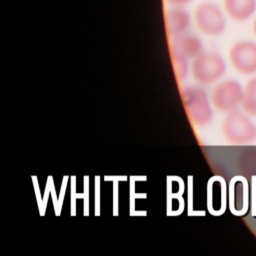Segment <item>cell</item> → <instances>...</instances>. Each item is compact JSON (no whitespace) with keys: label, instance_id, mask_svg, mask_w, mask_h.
Wrapping results in <instances>:
<instances>
[{"label":"cell","instance_id":"8fae6325","mask_svg":"<svg viewBox=\"0 0 256 256\" xmlns=\"http://www.w3.org/2000/svg\"><path fill=\"white\" fill-rule=\"evenodd\" d=\"M170 53H171L172 66H173V70L175 72V76L181 80V79L185 78L188 73L189 59H187L183 55H181L177 52H174V51H170Z\"/></svg>","mask_w":256,"mask_h":256},{"label":"cell","instance_id":"4fadbf2b","mask_svg":"<svg viewBox=\"0 0 256 256\" xmlns=\"http://www.w3.org/2000/svg\"><path fill=\"white\" fill-rule=\"evenodd\" d=\"M253 32H254V34L256 35V19H255V21H254V23H253Z\"/></svg>","mask_w":256,"mask_h":256},{"label":"cell","instance_id":"30bf717a","mask_svg":"<svg viewBox=\"0 0 256 256\" xmlns=\"http://www.w3.org/2000/svg\"><path fill=\"white\" fill-rule=\"evenodd\" d=\"M241 107L247 115L256 116V77L250 79L243 90Z\"/></svg>","mask_w":256,"mask_h":256},{"label":"cell","instance_id":"5b68a950","mask_svg":"<svg viewBox=\"0 0 256 256\" xmlns=\"http://www.w3.org/2000/svg\"><path fill=\"white\" fill-rule=\"evenodd\" d=\"M244 88L239 82L227 79L219 82L212 90L211 101L214 107L225 113L237 110L241 106Z\"/></svg>","mask_w":256,"mask_h":256},{"label":"cell","instance_id":"277c9868","mask_svg":"<svg viewBox=\"0 0 256 256\" xmlns=\"http://www.w3.org/2000/svg\"><path fill=\"white\" fill-rule=\"evenodd\" d=\"M193 19L197 28L208 36H218L226 27V19L222 10L210 1L201 2L195 7Z\"/></svg>","mask_w":256,"mask_h":256},{"label":"cell","instance_id":"52a82bcc","mask_svg":"<svg viewBox=\"0 0 256 256\" xmlns=\"http://www.w3.org/2000/svg\"><path fill=\"white\" fill-rule=\"evenodd\" d=\"M165 29L168 36L174 38L189 28L191 15L183 6H172L165 12Z\"/></svg>","mask_w":256,"mask_h":256},{"label":"cell","instance_id":"8992f818","mask_svg":"<svg viewBox=\"0 0 256 256\" xmlns=\"http://www.w3.org/2000/svg\"><path fill=\"white\" fill-rule=\"evenodd\" d=\"M229 60L232 67L240 74L256 73V43L242 40L234 43L229 50Z\"/></svg>","mask_w":256,"mask_h":256},{"label":"cell","instance_id":"7a4b0ae2","mask_svg":"<svg viewBox=\"0 0 256 256\" xmlns=\"http://www.w3.org/2000/svg\"><path fill=\"white\" fill-rule=\"evenodd\" d=\"M182 101L192 123L198 126L208 124L213 118V110L206 91L198 86H189L182 91Z\"/></svg>","mask_w":256,"mask_h":256},{"label":"cell","instance_id":"9c48e42d","mask_svg":"<svg viewBox=\"0 0 256 256\" xmlns=\"http://www.w3.org/2000/svg\"><path fill=\"white\" fill-rule=\"evenodd\" d=\"M227 15L235 21L249 19L256 10V0H224Z\"/></svg>","mask_w":256,"mask_h":256},{"label":"cell","instance_id":"ba28073f","mask_svg":"<svg viewBox=\"0 0 256 256\" xmlns=\"http://www.w3.org/2000/svg\"><path fill=\"white\" fill-rule=\"evenodd\" d=\"M170 51L177 52L187 59H194L203 51V43L201 39L189 33H183L172 38L170 43Z\"/></svg>","mask_w":256,"mask_h":256},{"label":"cell","instance_id":"7c38bea8","mask_svg":"<svg viewBox=\"0 0 256 256\" xmlns=\"http://www.w3.org/2000/svg\"><path fill=\"white\" fill-rule=\"evenodd\" d=\"M171 6H184L192 0H166Z\"/></svg>","mask_w":256,"mask_h":256},{"label":"cell","instance_id":"6da1fadb","mask_svg":"<svg viewBox=\"0 0 256 256\" xmlns=\"http://www.w3.org/2000/svg\"><path fill=\"white\" fill-rule=\"evenodd\" d=\"M221 130L225 140L233 145L250 144L256 140V125L246 113L237 110L227 113Z\"/></svg>","mask_w":256,"mask_h":256},{"label":"cell","instance_id":"3957f363","mask_svg":"<svg viewBox=\"0 0 256 256\" xmlns=\"http://www.w3.org/2000/svg\"><path fill=\"white\" fill-rule=\"evenodd\" d=\"M226 71V63L216 52L202 51L192 59L191 73L193 78L201 84H211L219 80Z\"/></svg>","mask_w":256,"mask_h":256}]
</instances>
